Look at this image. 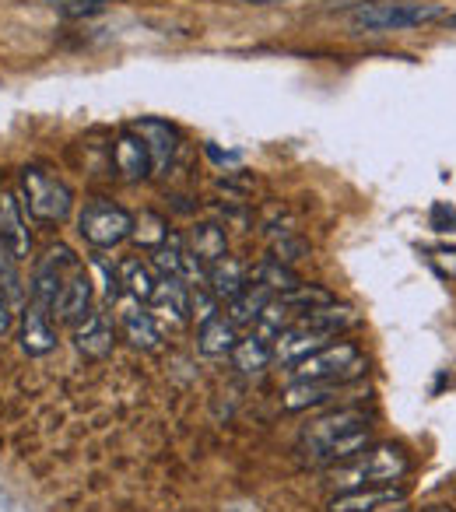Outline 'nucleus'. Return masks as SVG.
I'll return each instance as SVG.
<instances>
[{"instance_id": "1", "label": "nucleus", "mask_w": 456, "mask_h": 512, "mask_svg": "<svg viewBox=\"0 0 456 512\" xmlns=\"http://www.w3.org/2000/svg\"><path fill=\"white\" fill-rule=\"evenodd\" d=\"M372 442V418L355 407H341L313 418L299 432V453L309 463H344Z\"/></svg>"}, {"instance_id": "2", "label": "nucleus", "mask_w": 456, "mask_h": 512, "mask_svg": "<svg viewBox=\"0 0 456 512\" xmlns=\"http://www.w3.org/2000/svg\"><path fill=\"white\" fill-rule=\"evenodd\" d=\"M411 460L400 446L393 442H379V446H365L358 456H351L344 467H337L330 474V484L337 491H351V488H376V484H397L407 477Z\"/></svg>"}, {"instance_id": "3", "label": "nucleus", "mask_w": 456, "mask_h": 512, "mask_svg": "<svg viewBox=\"0 0 456 512\" xmlns=\"http://www.w3.org/2000/svg\"><path fill=\"white\" fill-rule=\"evenodd\" d=\"M18 200H22L25 214L43 221V225H60V221H67L74 211V190L57 172L43 169V165H25L22 169Z\"/></svg>"}, {"instance_id": "4", "label": "nucleus", "mask_w": 456, "mask_h": 512, "mask_svg": "<svg viewBox=\"0 0 456 512\" xmlns=\"http://www.w3.org/2000/svg\"><path fill=\"white\" fill-rule=\"evenodd\" d=\"M442 15L439 4H418V0H365L348 11L355 32H404L428 25Z\"/></svg>"}, {"instance_id": "5", "label": "nucleus", "mask_w": 456, "mask_h": 512, "mask_svg": "<svg viewBox=\"0 0 456 512\" xmlns=\"http://www.w3.org/2000/svg\"><path fill=\"white\" fill-rule=\"evenodd\" d=\"M365 372V358L358 351V344L351 341H337V344H323L320 351L299 358L292 365V379L299 383H351Z\"/></svg>"}, {"instance_id": "6", "label": "nucleus", "mask_w": 456, "mask_h": 512, "mask_svg": "<svg viewBox=\"0 0 456 512\" xmlns=\"http://www.w3.org/2000/svg\"><path fill=\"white\" fill-rule=\"evenodd\" d=\"M78 232L95 249H113L130 239L134 232V214L123 211L113 200H88L85 211L78 214Z\"/></svg>"}, {"instance_id": "7", "label": "nucleus", "mask_w": 456, "mask_h": 512, "mask_svg": "<svg viewBox=\"0 0 456 512\" xmlns=\"http://www.w3.org/2000/svg\"><path fill=\"white\" fill-rule=\"evenodd\" d=\"M78 264H81V260L74 256L71 246H64V242H57V246L46 249L36 264H32V278H29L32 302H39V306H46L53 313V302H57V295H60V288H64L67 274H71Z\"/></svg>"}, {"instance_id": "8", "label": "nucleus", "mask_w": 456, "mask_h": 512, "mask_svg": "<svg viewBox=\"0 0 456 512\" xmlns=\"http://www.w3.org/2000/svg\"><path fill=\"white\" fill-rule=\"evenodd\" d=\"M130 130H134V134L144 141V148H148L151 176H165V172L172 169V158H176V148H179L176 127L158 120V116H144V120L130 123Z\"/></svg>"}, {"instance_id": "9", "label": "nucleus", "mask_w": 456, "mask_h": 512, "mask_svg": "<svg viewBox=\"0 0 456 512\" xmlns=\"http://www.w3.org/2000/svg\"><path fill=\"white\" fill-rule=\"evenodd\" d=\"M18 344L29 358H43L57 348V327H53V313L39 302H25L22 320H18Z\"/></svg>"}, {"instance_id": "10", "label": "nucleus", "mask_w": 456, "mask_h": 512, "mask_svg": "<svg viewBox=\"0 0 456 512\" xmlns=\"http://www.w3.org/2000/svg\"><path fill=\"white\" fill-rule=\"evenodd\" d=\"M116 344V330L109 313L102 309H88L78 323H74V348H78L81 358H92V362H102V358L113 355Z\"/></svg>"}, {"instance_id": "11", "label": "nucleus", "mask_w": 456, "mask_h": 512, "mask_svg": "<svg viewBox=\"0 0 456 512\" xmlns=\"http://www.w3.org/2000/svg\"><path fill=\"white\" fill-rule=\"evenodd\" d=\"M0 242L8 246V253L15 260H29L32 256L29 214H25L22 200L11 190H0Z\"/></svg>"}, {"instance_id": "12", "label": "nucleus", "mask_w": 456, "mask_h": 512, "mask_svg": "<svg viewBox=\"0 0 456 512\" xmlns=\"http://www.w3.org/2000/svg\"><path fill=\"white\" fill-rule=\"evenodd\" d=\"M323 344H330V334H323V330H316V327H309V323L295 320L292 327L281 330L278 341L271 344V355H274V362H281V365H295L299 358L320 351Z\"/></svg>"}, {"instance_id": "13", "label": "nucleus", "mask_w": 456, "mask_h": 512, "mask_svg": "<svg viewBox=\"0 0 456 512\" xmlns=\"http://www.w3.org/2000/svg\"><path fill=\"white\" fill-rule=\"evenodd\" d=\"M407 491L397 484H376V488H351V491H337L327 502L330 512H376L383 505H397L404 502Z\"/></svg>"}, {"instance_id": "14", "label": "nucleus", "mask_w": 456, "mask_h": 512, "mask_svg": "<svg viewBox=\"0 0 456 512\" xmlns=\"http://www.w3.org/2000/svg\"><path fill=\"white\" fill-rule=\"evenodd\" d=\"M88 309H92V274L78 264L67 274L64 288H60L57 302H53V316L64 323H78Z\"/></svg>"}, {"instance_id": "15", "label": "nucleus", "mask_w": 456, "mask_h": 512, "mask_svg": "<svg viewBox=\"0 0 456 512\" xmlns=\"http://www.w3.org/2000/svg\"><path fill=\"white\" fill-rule=\"evenodd\" d=\"M120 330L130 348H137V351H155L158 344H162V330H158L155 313H148V309L134 299H127L120 306Z\"/></svg>"}, {"instance_id": "16", "label": "nucleus", "mask_w": 456, "mask_h": 512, "mask_svg": "<svg viewBox=\"0 0 456 512\" xmlns=\"http://www.w3.org/2000/svg\"><path fill=\"white\" fill-rule=\"evenodd\" d=\"M204 285L211 288V295L218 302H232L236 295L246 292V285H250V271H246L243 260H236V256H221V260H214V264H207V274H204Z\"/></svg>"}, {"instance_id": "17", "label": "nucleus", "mask_w": 456, "mask_h": 512, "mask_svg": "<svg viewBox=\"0 0 456 512\" xmlns=\"http://www.w3.org/2000/svg\"><path fill=\"white\" fill-rule=\"evenodd\" d=\"M113 165L127 183H141V179L151 176V158L144 141L134 134V130H123L116 137V148H113Z\"/></svg>"}, {"instance_id": "18", "label": "nucleus", "mask_w": 456, "mask_h": 512, "mask_svg": "<svg viewBox=\"0 0 456 512\" xmlns=\"http://www.w3.org/2000/svg\"><path fill=\"white\" fill-rule=\"evenodd\" d=\"M116 278H120V288L130 295L134 302H151L155 299V267L144 264L141 256H123L120 264H116Z\"/></svg>"}, {"instance_id": "19", "label": "nucleus", "mask_w": 456, "mask_h": 512, "mask_svg": "<svg viewBox=\"0 0 456 512\" xmlns=\"http://www.w3.org/2000/svg\"><path fill=\"white\" fill-rule=\"evenodd\" d=\"M186 253L197 256L200 264H214L228 253V232L218 225V221H197L186 235Z\"/></svg>"}, {"instance_id": "20", "label": "nucleus", "mask_w": 456, "mask_h": 512, "mask_svg": "<svg viewBox=\"0 0 456 512\" xmlns=\"http://www.w3.org/2000/svg\"><path fill=\"white\" fill-rule=\"evenodd\" d=\"M155 313H162L172 323L190 320V285L183 278H158L155 299H151Z\"/></svg>"}, {"instance_id": "21", "label": "nucleus", "mask_w": 456, "mask_h": 512, "mask_svg": "<svg viewBox=\"0 0 456 512\" xmlns=\"http://www.w3.org/2000/svg\"><path fill=\"white\" fill-rule=\"evenodd\" d=\"M186 264H190V253H186V239L179 232H169L155 249H151V267L158 271V278H183L186 281Z\"/></svg>"}, {"instance_id": "22", "label": "nucleus", "mask_w": 456, "mask_h": 512, "mask_svg": "<svg viewBox=\"0 0 456 512\" xmlns=\"http://www.w3.org/2000/svg\"><path fill=\"white\" fill-rule=\"evenodd\" d=\"M239 344V327L228 316H214V320H207L204 327H200L197 334V348L204 351V355L211 358H221V355H232V348Z\"/></svg>"}, {"instance_id": "23", "label": "nucleus", "mask_w": 456, "mask_h": 512, "mask_svg": "<svg viewBox=\"0 0 456 512\" xmlns=\"http://www.w3.org/2000/svg\"><path fill=\"white\" fill-rule=\"evenodd\" d=\"M341 386H348V383H299V379H295V383L281 393V407H285V411H306V407L330 404V400L341 393Z\"/></svg>"}, {"instance_id": "24", "label": "nucleus", "mask_w": 456, "mask_h": 512, "mask_svg": "<svg viewBox=\"0 0 456 512\" xmlns=\"http://www.w3.org/2000/svg\"><path fill=\"white\" fill-rule=\"evenodd\" d=\"M295 320H299V316H295L292 309L285 306V299H281V295H274V299L267 302L264 309H260L257 320H253L250 334L257 337V341H264V344H274V341H278L281 330H288Z\"/></svg>"}, {"instance_id": "25", "label": "nucleus", "mask_w": 456, "mask_h": 512, "mask_svg": "<svg viewBox=\"0 0 456 512\" xmlns=\"http://www.w3.org/2000/svg\"><path fill=\"white\" fill-rule=\"evenodd\" d=\"M250 285L267 288L271 295H285V292H292V288H299L302 281H299V274H295L288 264H281V260L267 256V260H260V264L250 271Z\"/></svg>"}, {"instance_id": "26", "label": "nucleus", "mask_w": 456, "mask_h": 512, "mask_svg": "<svg viewBox=\"0 0 456 512\" xmlns=\"http://www.w3.org/2000/svg\"><path fill=\"white\" fill-rule=\"evenodd\" d=\"M232 362H236V369L243 372V376H260V372H264L267 365L274 362L271 344L257 341L253 334L239 337V344L232 348Z\"/></svg>"}, {"instance_id": "27", "label": "nucleus", "mask_w": 456, "mask_h": 512, "mask_svg": "<svg viewBox=\"0 0 456 512\" xmlns=\"http://www.w3.org/2000/svg\"><path fill=\"white\" fill-rule=\"evenodd\" d=\"M274 295L267 292V288H260V285H246V292L243 295H236V299L228 302V320L236 323V327H253V320L260 316V309L271 302Z\"/></svg>"}, {"instance_id": "28", "label": "nucleus", "mask_w": 456, "mask_h": 512, "mask_svg": "<svg viewBox=\"0 0 456 512\" xmlns=\"http://www.w3.org/2000/svg\"><path fill=\"white\" fill-rule=\"evenodd\" d=\"M281 299H285V306L292 309L295 316L313 313V309H323V306H334V295H330L327 288H316V285H299V288H292V292L281 295Z\"/></svg>"}, {"instance_id": "29", "label": "nucleus", "mask_w": 456, "mask_h": 512, "mask_svg": "<svg viewBox=\"0 0 456 512\" xmlns=\"http://www.w3.org/2000/svg\"><path fill=\"white\" fill-rule=\"evenodd\" d=\"M165 235H169V225H165L162 214L144 211V214H137V218H134V232H130V239H137L141 246L155 249L158 242L165 239Z\"/></svg>"}, {"instance_id": "30", "label": "nucleus", "mask_w": 456, "mask_h": 512, "mask_svg": "<svg viewBox=\"0 0 456 512\" xmlns=\"http://www.w3.org/2000/svg\"><path fill=\"white\" fill-rule=\"evenodd\" d=\"M0 295H8V302H22L25 288H22V278H18V260L8 253V246L0 242Z\"/></svg>"}, {"instance_id": "31", "label": "nucleus", "mask_w": 456, "mask_h": 512, "mask_svg": "<svg viewBox=\"0 0 456 512\" xmlns=\"http://www.w3.org/2000/svg\"><path fill=\"white\" fill-rule=\"evenodd\" d=\"M274 260H281V264H292V260H302V256L309 253L306 239L302 235H295L292 228H285V232H274Z\"/></svg>"}, {"instance_id": "32", "label": "nucleus", "mask_w": 456, "mask_h": 512, "mask_svg": "<svg viewBox=\"0 0 456 512\" xmlns=\"http://www.w3.org/2000/svg\"><path fill=\"white\" fill-rule=\"evenodd\" d=\"M218 306H221V302L211 295V288H207V285H190V320H197L200 327H204L207 320H214V316H218Z\"/></svg>"}, {"instance_id": "33", "label": "nucleus", "mask_w": 456, "mask_h": 512, "mask_svg": "<svg viewBox=\"0 0 456 512\" xmlns=\"http://www.w3.org/2000/svg\"><path fill=\"white\" fill-rule=\"evenodd\" d=\"M428 225H432L435 232H456V207L446 204V200H435L432 214H428Z\"/></svg>"}, {"instance_id": "34", "label": "nucleus", "mask_w": 456, "mask_h": 512, "mask_svg": "<svg viewBox=\"0 0 456 512\" xmlns=\"http://www.w3.org/2000/svg\"><path fill=\"white\" fill-rule=\"evenodd\" d=\"M60 15H95V11H102V0H60L57 4Z\"/></svg>"}, {"instance_id": "35", "label": "nucleus", "mask_w": 456, "mask_h": 512, "mask_svg": "<svg viewBox=\"0 0 456 512\" xmlns=\"http://www.w3.org/2000/svg\"><path fill=\"white\" fill-rule=\"evenodd\" d=\"M432 264L442 278H456V249H446V246L432 249Z\"/></svg>"}, {"instance_id": "36", "label": "nucleus", "mask_w": 456, "mask_h": 512, "mask_svg": "<svg viewBox=\"0 0 456 512\" xmlns=\"http://www.w3.org/2000/svg\"><path fill=\"white\" fill-rule=\"evenodd\" d=\"M15 327V306L8 302V295H0V337H8Z\"/></svg>"}, {"instance_id": "37", "label": "nucleus", "mask_w": 456, "mask_h": 512, "mask_svg": "<svg viewBox=\"0 0 456 512\" xmlns=\"http://www.w3.org/2000/svg\"><path fill=\"white\" fill-rule=\"evenodd\" d=\"M207 155H211L214 162H228V165L239 162V155H221V151H218V148H211V144H207Z\"/></svg>"}, {"instance_id": "38", "label": "nucleus", "mask_w": 456, "mask_h": 512, "mask_svg": "<svg viewBox=\"0 0 456 512\" xmlns=\"http://www.w3.org/2000/svg\"><path fill=\"white\" fill-rule=\"evenodd\" d=\"M246 4H292V0H246Z\"/></svg>"}, {"instance_id": "39", "label": "nucleus", "mask_w": 456, "mask_h": 512, "mask_svg": "<svg viewBox=\"0 0 456 512\" xmlns=\"http://www.w3.org/2000/svg\"><path fill=\"white\" fill-rule=\"evenodd\" d=\"M425 512H453V509H446V505H432V509H425Z\"/></svg>"}, {"instance_id": "40", "label": "nucleus", "mask_w": 456, "mask_h": 512, "mask_svg": "<svg viewBox=\"0 0 456 512\" xmlns=\"http://www.w3.org/2000/svg\"><path fill=\"white\" fill-rule=\"evenodd\" d=\"M449 25H453V29H456V15H449Z\"/></svg>"}]
</instances>
